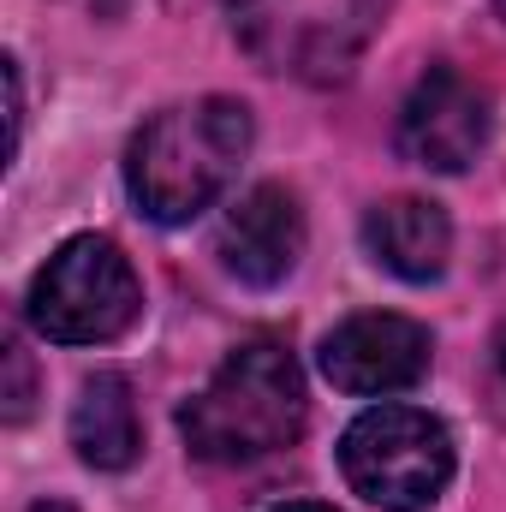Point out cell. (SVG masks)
Returning a JSON list of instances; mask_svg holds the SVG:
<instances>
[{"label":"cell","instance_id":"1","mask_svg":"<svg viewBox=\"0 0 506 512\" xmlns=\"http://www.w3.org/2000/svg\"><path fill=\"white\" fill-rule=\"evenodd\" d=\"M251 108L233 96H197L161 108L126 149V191L155 227L197 221L251 155Z\"/></svg>","mask_w":506,"mask_h":512},{"label":"cell","instance_id":"2","mask_svg":"<svg viewBox=\"0 0 506 512\" xmlns=\"http://www.w3.org/2000/svg\"><path fill=\"white\" fill-rule=\"evenodd\" d=\"M179 435L209 465H251L304 435V370L280 340H245L179 405Z\"/></svg>","mask_w":506,"mask_h":512},{"label":"cell","instance_id":"3","mask_svg":"<svg viewBox=\"0 0 506 512\" xmlns=\"http://www.w3.org/2000/svg\"><path fill=\"white\" fill-rule=\"evenodd\" d=\"M24 310L30 328L54 346H108L137 322L143 286L131 256L108 233H78L36 268Z\"/></svg>","mask_w":506,"mask_h":512},{"label":"cell","instance_id":"4","mask_svg":"<svg viewBox=\"0 0 506 512\" xmlns=\"http://www.w3.org/2000/svg\"><path fill=\"white\" fill-rule=\"evenodd\" d=\"M340 471L352 495H364L370 507L417 512L453 477V435L441 417L417 405H370L340 435Z\"/></svg>","mask_w":506,"mask_h":512},{"label":"cell","instance_id":"5","mask_svg":"<svg viewBox=\"0 0 506 512\" xmlns=\"http://www.w3.org/2000/svg\"><path fill=\"white\" fill-rule=\"evenodd\" d=\"M489 131H495V108L489 96L453 72V66H429L405 108H399V126H393V143L405 161L429 167V173H465L483 149H489Z\"/></svg>","mask_w":506,"mask_h":512},{"label":"cell","instance_id":"6","mask_svg":"<svg viewBox=\"0 0 506 512\" xmlns=\"http://www.w3.org/2000/svg\"><path fill=\"white\" fill-rule=\"evenodd\" d=\"M429 328L393 310H364L346 316L328 340H322V376L340 393H405L429 376Z\"/></svg>","mask_w":506,"mask_h":512},{"label":"cell","instance_id":"7","mask_svg":"<svg viewBox=\"0 0 506 512\" xmlns=\"http://www.w3.org/2000/svg\"><path fill=\"white\" fill-rule=\"evenodd\" d=\"M304 239H310V227H304L298 197H292L286 185H256V191H245V197L221 215L215 251H221V262H227L233 280L268 292V286H280V280L298 268Z\"/></svg>","mask_w":506,"mask_h":512},{"label":"cell","instance_id":"8","mask_svg":"<svg viewBox=\"0 0 506 512\" xmlns=\"http://www.w3.org/2000/svg\"><path fill=\"white\" fill-rule=\"evenodd\" d=\"M364 251L376 256L387 274H399L411 286H429V280L447 274L453 221L429 197H387L364 215Z\"/></svg>","mask_w":506,"mask_h":512},{"label":"cell","instance_id":"9","mask_svg":"<svg viewBox=\"0 0 506 512\" xmlns=\"http://www.w3.org/2000/svg\"><path fill=\"white\" fill-rule=\"evenodd\" d=\"M72 447L90 471H131L143 453V423H137V399L120 370H96L78 387L72 405Z\"/></svg>","mask_w":506,"mask_h":512},{"label":"cell","instance_id":"10","mask_svg":"<svg viewBox=\"0 0 506 512\" xmlns=\"http://www.w3.org/2000/svg\"><path fill=\"white\" fill-rule=\"evenodd\" d=\"M0 364H6V387H0L6 405H0V417H6V423H24L30 405H36V370H30V352H24L18 340H6Z\"/></svg>","mask_w":506,"mask_h":512},{"label":"cell","instance_id":"11","mask_svg":"<svg viewBox=\"0 0 506 512\" xmlns=\"http://www.w3.org/2000/svg\"><path fill=\"white\" fill-rule=\"evenodd\" d=\"M274 512H334V507H316V501H292V507H274Z\"/></svg>","mask_w":506,"mask_h":512},{"label":"cell","instance_id":"12","mask_svg":"<svg viewBox=\"0 0 506 512\" xmlns=\"http://www.w3.org/2000/svg\"><path fill=\"white\" fill-rule=\"evenodd\" d=\"M30 512H72V507H66V501H36Z\"/></svg>","mask_w":506,"mask_h":512},{"label":"cell","instance_id":"13","mask_svg":"<svg viewBox=\"0 0 506 512\" xmlns=\"http://www.w3.org/2000/svg\"><path fill=\"white\" fill-rule=\"evenodd\" d=\"M495 358H501V376H506V334H501V346H495Z\"/></svg>","mask_w":506,"mask_h":512},{"label":"cell","instance_id":"14","mask_svg":"<svg viewBox=\"0 0 506 512\" xmlns=\"http://www.w3.org/2000/svg\"><path fill=\"white\" fill-rule=\"evenodd\" d=\"M495 18H501V24H506V0H495Z\"/></svg>","mask_w":506,"mask_h":512},{"label":"cell","instance_id":"15","mask_svg":"<svg viewBox=\"0 0 506 512\" xmlns=\"http://www.w3.org/2000/svg\"><path fill=\"white\" fill-rule=\"evenodd\" d=\"M233 6H245V0H233Z\"/></svg>","mask_w":506,"mask_h":512}]
</instances>
